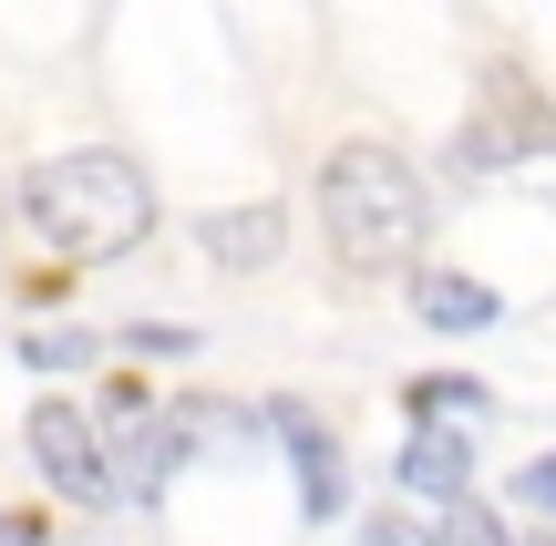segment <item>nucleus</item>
Returning <instances> with one entry per match:
<instances>
[{
  "label": "nucleus",
  "mask_w": 556,
  "mask_h": 546,
  "mask_svg": "<svg viewBox=\"0 0 556 546\" xmlns=\"http://www.w3.org/2000/svg\"><path fill=\"white\" fill-rule=\"evenodd\" d=\"M319 227L351 279H392L422 247V176L392 144H330L319 155Z\"/></svg>",
  "instance_id": "nucleus-1"
},
{
  "label": "nucleus",
  "mask_w": 556,
  "mask_h": 546,
  "mask_svg": "<svg viewBox=\"0 0 556 546\" xmlns=\"http://www.w3.org/2000/svg\"><path fill=\"white\" fill-rule=\"evenodd\" d=\"M21 217H31L62 258H124V247L155 227V186H144L124 155L83 144V155H52V165L21 176Z\"/></svg>",
  "instance_id": "nucleus-2"
},
{
  "label": "nucleus",
  "mask_w": 556,
  "mask_h": 546,
  "mask_svg": "<svg viewBox=\"0 0 556 546\" xmlns=\"http://www.w3.org/2000/svg\"><path fill=\"white\" fill-rule=\"evenodd\" d=\"M21 423H31V465L52 474V485L73 495V506H114V495H124L114 433H103V423H93L83 403H62V392H41V403L21 412Z\"/></svg>",
  "instance_id": "nucleus-3"
},
{
  "label": "nucleus",
  "mask_w": 556,
  "mask_h": 546,
  "mask_svg": "<svg viewBox=\"0 0 556 546\" xmlns=\"http://www.w3.org/2000/svg\"><path fill=\"white\" fill-rule=\"evenodd\" d=\"M546 144H556V114H546L536 93H526L516 73H495V82H484V124H475V135H464V165H505V155H546Z\"/></svg>",
  "instance_id": "nucleus-4"
},
{
  "label": "nucleus",
  "mask_w": 556,
  "mask_h": 546,
  "mask_svg": "<svg viewBox=\"0 0 556 546\" xmlns=\"http://www.w3.org/2000/svg\"><path fill=\"white\" fill-rule=\"evenodd\" d=\"M268 433L289 444V465H299V506L330 526L340 506H351V485H340V444H330V423H319L309 403H268Z\"/></svg>",
  "instance_id": "nucleus-5"
},
{
  "label": "nucleus",
  "mask_w": 556,
  "mask_h": 546,
  "mask_svg": "<svg viewBox=\"0 0 556 546\" xmlns=\"http://www.w3.org/2000/svg\"><path fill=\"white\" fill-rule=\"evenodd\" d=\"M392 485L413 495V506H454V495L475 485V444H464V423H433V412H422V433L392 454Z\"/></svg>",
  "instance_id": "nucleus-6"
},
{
  "label": "nucleus",
  "mask_w": 556,
  "mask_h": 546,
  "mask_svg": "<svg viewBox=\"0 0 556 546\" xmlns=\"http://www.w3.org/2000/svg\"><path fill=\"white\" fill-rule=\"evenodd\" d=\"M413 320L422 330H484L495 320V289L464 279V268H413Z\"/></svg>",
  "instance_id": "nucleus-7"
},
{
  "label": "nucleus",
  "mask_w": 556,
  "mask_h": 546,
  "mask_svg": "<svg viewBox=\"0 0 556 546\" xmlns=\"http://www.w3.org/2000/svg\"><path fill=\"white\" fill-rule=\"evenodd\" d=\"M197 238H206V258H217V268H238V279H248V268L278 258V238H289V227H278V206H217Z\"/></svg>",
  "instance_id": "nucleus-8"
},
{
  "label": "nucleus",
  "mask_w": 556,
  "mask_h": 546,
  "mask_svg": "<svg viewBox=\"0 0 556 546\" xmlns=\"http://www.w3.org/2000/svg\"><path fill=\"white\" fill-rule=\"evenodd\" d=\"M484 403H495V392L464 382V371H422L413 382V412H484Z\"/></svg>",
  "instance_id": "nucleus-9"
},
{
  "label": "nucleus",
  "mask_w": 556,
  "mask_h": 546,
  "mask_svg": "<svg viewBox=\"0 0 556 546\" xmlns=\"http://www.w3.org/2000/svg\"><path fill=\"white\" fill-rule=\"evenodd\" d=\"M443 546H516V536H505L495 506H464V495H454V506H443Z\"/></svg>",
  "instance_id": "nucleus-10"
},
{
  "label": "nucleus",
  "mask_w": 556,
  "mask_h": 546,
  "mask_svg": "<svg viewBox=\"0 0 556 546\" xmlns=\"http://www.w3.org/2000/svg\"><path fill=\"white\" fill-rule=\"evenodd\" d=\"M21 361H31V371H83V361H93V341H83V330H31Z\"/></svg>",
  "instance_id": "nucleus-11"
},
{
  "label": "nucleus",
  "mask_w": 556,
  "mask_h": 546,
  "mask_svg": "<svg viewBox=\"0 0 556 546\" xmlns=\"http://www.w3.org/2000/svg\"><path fill=\"white\" fill-rule=\"evenodd\" d=\"M361 546H443V536H433V526H422V516H413V506H381V516H371V526H361Z\"/></svg>",
  "instance_id": "nucleus-12"
},
{
  "label": "nucleus",
  "mask_w": 556,
  "mask_h": 546,
  "mask_svg": "<svg viewBox=\"0 0 556 546\" xmlns=\"http://www.w3.org/2000/svg\"><path fill=\"white\" fill-rule=\"evenodd\" d=\"M124 341H135L144 361H186V351H197V330H176V320H144V330H124Z\"/></svg>",
  "instance_id": "nucleus-13"
},
{
  "label": "nucleus",
  "mask_w": 556,
  "mask_h": 546,
  "mask_svg": "<svg viewBox=\"0 0 556 546\" xmlns=\"http://www.w3.org/2000/svg\"><path fill=\"white\" fill-rule=\"evenodd\" d=\"M516 506H536V516H556V454H536V465L516 474Z\"/></svg>",
  "instance_id": "nucleus-14"
},
{
  "label": "nucleus",
  "mask_w": 556,
  "mask_h": 546,
  "mask_svg": "<svg viewBox=\"0 0 556 546\" xmlns=\"http://www.w3.org/2000/svg\"><path fill=\"white\" fill-rule=\"evenodd\" d=\"M0 546H52V536H41L31 516H0Z\"/></svg>",
  "instance_id": "nucleus-15"
},
{
  "label": "nucleus",
  "mask_w": 556,
  "mask_h": 546,
  "mask_svg": "<svg viewBox=\"0 0 556 546\" xmlns=\"http://www.w3.org/2000/svg\"><path fill=\"white\" fill-rule=\"evenodd\" d=\"M526 546H556V536H526Z\"/></svg>",
  "instance_id": "nucleus-16"
},
{
  "label": "nucleus",
  "mask_w": 556,
  "mask_h": 546,
  "mask_svg": "<svg viewBox=\"0 0 556 546\" xmlns=\"http://www.w3.org/2000/svg\"><path fill=\"white\" fill-rule=\"evenodd\" d=\"M0 206H11V196H0Z\"/></svg>",
  "instance_id": "nucleus-17"
}]
</instances>
